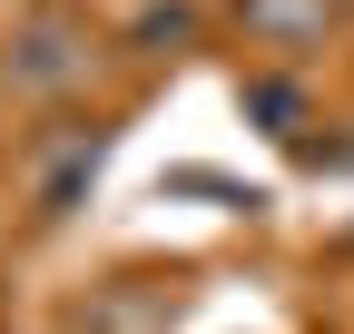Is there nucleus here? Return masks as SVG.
<instances>
[{
  "instance_id": "obj_3",
  "label": "nucleus",
  "mask_w": 354,
  "mask_h": 334,
  "mask_svg": "<svg viewBox=\"0 0 354 334\" xmlns=\"http://www.w3.org/2000/svg\"><path fill=\"white\" fill-rule=\"evenodd\" d=\"M236 30L256 50H276V59H305V50H325L335 0H236Z\"/></svg>"
},
{
  "instance_id": "obj_2",
  "label": "nucleus",
  "mask_w": 354,
  "mask_h": 334,
  "mask_svg": "<svg viewBox=\"0 0 354 334\" xmlns=\"http://www.w3.org/2000/svg\"><path fill=\"white\" fill-rule=\"evenodd\" d=\"M109 148H118L109 118H50V128L20 148V206H30V226H59L69 206H88Z\"/></svg>"
},
{
  "instance_id": "obj_1",
  "label": "nucleus",
  "mask_w": 354,
  "mask_h": 334,
  "mask_svg": "<svg viewBox=\"0 0 354 334\" xmlns=\"http://www.w3.org/2000/svg\"><path fill=\"white\" fill-rule=\"evenodd\" d=\"M99 30H88L79 10H59V0H39V10H20L10 30H0V99L20 108H69L88 79H99Z\"/></svg>"
},
{
  "instance_id": "obj_4",
  "label": "nucleus",
  "mask_w": 354,
  "mask_h": 334,
  "mask_svg": "<svg viewBox=\"0 0 354 334\" xmlns=\"http://www.w3.org/2000/svg\"><path fill=\"white\" fill-rule=\"evenodd\" d=\"M236 108H246V118H266V138H286V148H305V128H315L305 89H295V79H276V69L236 79Z\"/></svg>"
},
{
  "instance_id": "obj_5",
  "label": "nucleus",
  "mask_w": 354,
  "mask_h": 334,
  "mask_svg": "<svg viewBox=\"0 0 354 334\" xmlns=\"http://www.w3.org/2000/svg\"><path fill=\"white\" fill-rule=\"evenodd\" d=\"M335 10H354V0H335Z\"/></svg>"
}]
</instances>
